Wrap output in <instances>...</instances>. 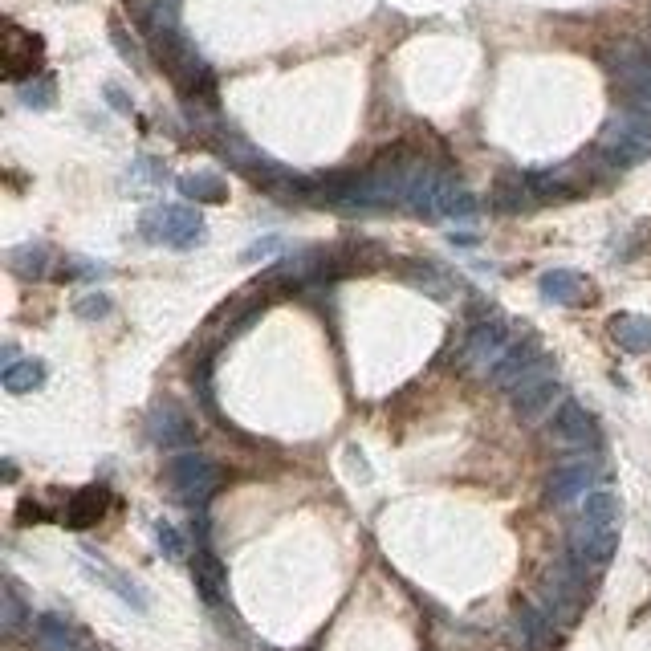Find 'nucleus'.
<instances>
[{
  "instance_id": "obj_1",
  "label": "nucleus",
  "mask_w": 651,
  "mask_h": 651,
  "mask_svg": "<svg viewBox=\"0 0 651 651\" xmlns=\"http://www.w3.org/2000/svg\"><path fill=\"white\" fill-rule=\"evenodd\" d=\"M403 204L411 212H420L428 220H444V216H472L477 212V200H472L460 180L440 167V163H428V159H416L411 163V175H407V192H403Z\"/></svg>"
},
{
  "instance_id": "obj_2",
  "label": "nucleus",
  "mask_w": 651,
  "mask_h": 651,
  "mask_svg": "<svg viewBox=\"0 0 651 651\" xmlns=\"http://www.w3.org/2000/svg\"><path fill=\"white\" fill-rule=\"evenodd\" d=\"M139 232L151 245H171V249H192L204 241V216L188 204H159L151 212H143Z\"/></svg>"
},
{
  "instance_id": "obj_3",
  "label": "nucleus",
  "mask_w": 651,
  "mask_h": 651,
  "mask_svg": "<svg viewBox=\"0 0 651 651\" xmlns=\"http://www.w3.org/2000/svg\"><path fill=\"white\" fill-rule=\"evenodd\" d=\"M599 147L619 167H631V163L651 159V118L643 110L615 114L611 123L603 127V135H599Z\"/></svg>"
},
{
  "instance_id": "obj_4",
  "label": "nucleus",
  "mask_w": 651,
  "mask_h": 651,
  "mask_svg": "<svg viewBox=\"0 0 651 651\" xmlns=\"http://www.w3.org/2000/svg\"><path fill=\"white\" fill-rule=\"evenodd\" d=\"M167 485H171V493L180 497V501L204 505V501L216 493V485H220V468H216L204 452L184 448V452H175V456L167 460Z\"/></svg>"
},
{
  "instance_id": "obj_5",
  "label": "nucleus",
  "mask_w": 651,
  "mask_h": 651,
  "mask_svg": "<svg viewBox=\"0 0 651 651\" xmlns=\"http://www.w3.org/2000/svg\"><path fill=\"white\" fill-rule=\"evenodd\" d=\"M546 367H550V359L542 354L538 338L521 334V338H513V342H509V350L501 354V363H497L489 375H493V383H497V387L513 391L517 383H525L529 375H538V371H546Z\"/></svg>"
},
{
  "instance_id": "obj_6",
  "label": "nucleus",
  "mask_w": 651,
  "mask_h": 651,
  "mask_svg": "<svg viewBox=\"0 0 651 651\" xmlns=\"http://www.w3.org/2000/svg\"><path fill=\"white\" fill-rule=\"evenodd\" d=\"M619 550V525H595V521H578L570 529V558L578 566H607Z\"/></svg>"
},
{
  "instance_id": "obj_7",
  "label": "nucleus",
  "mask_w": 651,
  "mask_h": 651,
  "mask_svg": "<svg viewBox=\"0 0 651 651\" xmlns=\"http://www.w3.org/2000/svg\"><path fill=\"white\" fill-rule=\"evenodd\" d=\"M542 599H546V615L550 619H570L582 603V570L578 562H558L550 574H546V586H542Z\"/></svg>"
},
{
  "instance_id": "obj_8",
  "label": "nucleus",
  "mask_w": 651,
  "mask_h": 651,
  "mask_svg": "<svg viewBox=\"0 0 651 651\" xmlns=\"http://www.w3.org/2000/svg\"><path fill=\"white\" fill-rule=\"evenodd\" d=\"M558 399H562V383H558V375H550V367L538 371V375H529L525 383L513 387V411H517L525 424L542 420Z\"/></svg>"
},
{
  "instance_id": "obj_9",
  "label": "nucleus",
  "mask_w": 651,
  "mask_h": 651,
  "mask_svg": "<svg viewBox=\"0 0 651 651\" xmlns=\"http://www.w3.org/2000/svg\"><path fill=\"white\" fill-rule=\"evenodd\" d=\"M41 37L37 33H29V29H21V25H9L5 29V49H0V62H5V74L13 78V82H29L33 78V70L41 66Z\"/></svg>"
},
{
  "instance_id": "obj_10",
  "label": "nucleus",
  "mask_w": 651,
  "mask_h": 651,
  "mask_svg": "<svg viewBox=\"0 0 651 651\" xmlns=\"http://www.w3.org/2000/svg\"><path fill=\"white\" fill-rule=\"evenodd\" d=\"M509 342H513V334L501 322H481V326L468 330L464 359H468V367H477V371H493L501 363V354L509 350Z\"/></svg>"
},
{
  "instance_id": "obj_11",
  "label": "nucleus",
  "mask_w": 651,
  "mask_h": 651,
  "mask_svg": "<svg viewBox=\"0 0 651 651\" xmlns=\"http://www.w3.org/2000/svg\"><path fill=\"white\" fill-rule=\"evenodd\" d=\"M147 432H151V440H155L159 448H188L192 436H196L192 420L184 416V407H180V403H171V399H163V403L151 411Z\"/></svg>"
},
{
  "instance_id": "obj_12",
  "label": "nucleus",
  "mask_w": 651,
  "mask_h": 651,
  "mask_svg": "<svg viewBox=\"0 0 651 651\" xmlns=\"http://www.w3.org/2000/svg\"><path fill=\"white\" fill-rule=\"evenodd\" d=\"M599 477V464L595 460H570L562 468H554V477H550V501L554 505H570L578 497L590 493V485H595Z\"/></svg>"
},
{
  "instance_id": "obj_13",
  "label": "nucleus",
  "mask_w": 651,
  "mask_h": 651,
  "mask_svg": "<svg viewBox=\"0 0 651 651\" xmlns=\"http://www.w3.org/2000/svg\"><path fill=\"white\" fill-rule=\"evenodd\" d=\"M554 436L562 440V444H595V420H590V411L582 407V403H574V399H566L562 407H558V416H554Z\"/></svg>"
},
{
  "instance_id": "obj_14",
  "label": "nucleus",
  "mask_w": 651,
  "mask_h": 651,
  "mask_svg": "<svg viewBox=\"0 0 651 651\" xmlns=\"http://www.w3.org/2000/svg\"><path fill=\"white\" fill-rule=\"evenodd\" d=\"M538 293H542L546 302H558V306H582V298L590 293V285H586L574 269H550V273H542Z\"/></svg>"
},
{
  "instance_id": "obj_15",
  "label": "nucleus",
  "mask_w": 651,
  "mask_h": 651,
  "mask_svg": "<svg viewBox=\"0 0 651 651\" xmlns=\"http://www.w3.org/2000/svg\"><path fill=\"white\" fill-rule=\"evenodd\" d=\"M607 330H611V338L627 354H651V318H643V314H615Z\"/></svg>"
},
{
  "instance_id": "obj_16",
  "label": "nucleus",
  "mask_w": 651,
  "mask_h": 651,
  "mask_svg": "<svg viewBox=\"0 0 651 651\" xmlns=\"http://www.w3.org/2000/svg\"><path fill=\"white\" fill-rule=\"evenodd\" d=\"M180 196L196 200V204H224L228 200V184L220 180L216 171H192V175H180Z\"/></svg>"
},
{
  "instance_id": "obj_17",
  "label": "nucleus",
  "mask_w": 651,
  "mask_h": 651,
  "mask_svg": "<svg viewBox=\"0 0 651 651\" xmlns=\"http://www.w3.org/2000/svg\"><path fill=\"white\" fill-rule=\"evenodd\" d=\"M196 586H200V595H204V603H220L224 599V586H228V570L220 566V558L204 546L200 554H196Z\"/></svg>"
},
{
  "instance_id": "obj_18",
  "label": "nucleus",
  "mask_w": 651,
  "mask_h": 651,
  "mask_svg": "<svg viewBox=\"0 0 651 651\" xmlns=\"http://www.w3.org/2000/svg\"><path fill=\"white\" fill-rule=\"evenodd\" d=\"M106 505H110V493H106V489H82V493L70 497V505H66V525H70V529H86V525H94V521L106 513Z\"/></svg>"
},
{
  "instance_id": "obj_19",
  "label": "nucleus",
  "mask_w": 651,
  "mask_h": 651,
  "mask_svg": "<svg viewBox=\"0 0 651 651\" xmlns=\"http://www.w3.org/2000/svg\"><path fill=\"white\" fill-rule=\"evenodd\" d=\"M0 383H5L9 395H29L45 383V363L37 359H21V363H9L5 375H0Z\"/></svg>"
},
{
  "instance_id": "obj_20",
  "label": "nucleus",
  "mask_w": 651,
  "mask_h": 651,
  "mask_svg": "<svg viewBox=\"0 0 651 651\" xmlns=\"http://www.w3.org/2000/svg\"><path fill=\"white\" fill-rule=\"evenodd\" d=\"M582 517L595 525H619V497L611 489H590L582 497Z\"/></svg>"
},
{
  "instance_id": "obj_21",
  "label": "nucleus",
  "mask_w": 651,
  "mask_h": 651,
  "mask_svg": "<svg viewBox=\"0 0 651 651\" xmlns=\"http://www.w3.org/2000/svg\"><path fill=\"white\" fill-rule=\"evenodd\" d=\"M9 265L21 273V277H41L45 265H49V249L45 245H21L9 253Z\"/></svg>"
},
{
  "instance_id": "obj_22",
  "label": "nucleus",
  "mask_w": 651,
  "mask_h": 651,
  "mask_svg": "<svg viewBox=\"0 0 651 651\" xmlns=\"http://www.w3.org/2000/svg\"><path fill=\"white\" fill-rule=\"evenodd\" d=\"M37 639L49 647V651H70V631L57 615H41L37 619Z\"/></svg>"
},
{
  "instance_id": "obj_23",
  "label": "nucleus",
  "mask_w": 651,
  "mask_h": 651,
  "mask_svg": "<svg viewBox=\"0 0 651 651\" xmlns=\"http://www.w3.org/2000/svg\"><path fill=\"white\" fill-rule=\"evenodd\" d=\"M94 574H98L102 582H110V586L118 590V599H127V603H131V607H139V611L147 607V599H143V595H139V590H135V582H127L123 574H114L110 566H102V558H98V566H94Z\"/></svg>"
},
{
  "instance_id": "obj_24",
  "label": "nucleus",
  "mask_w": 651,
  "mask_h": 651,
  "mask_svg": "<svg viewBox=\"0 0 651 651\" xmlns=\"http://www.w3.org/2000/svg\"><path fill=\"white\" fill-rule=\"evenodd\" d=\"M155 542H159V550L171 558V562H180L188 550H184V538H180V529H175L171 521H155Z\"/></svg>"
},
{
  "instance_id": "obj_25",
  "label": "nucleus",
  "mask_w": 651,
  "mask_h": 651,
  "mask_svg": "<svg viewBox=\"0 0 651 651\" xmlns=\"http://www.w3.org/2000/svg\"><path fill=\"white\" fill-rule=\"evenodd\" d=\"M21 102L33 106V110L53 106V78H29V82L21 86Z\"/></svg>"
},
{
  "instance_id": "obj_26",
  "label": "nucleus",
  "mask_w": 651,
  "mask_h": 651,
  "mask_svg": "<svg viewBox=\"0 0 651 651\" xmlns=\"http://www.w3.org/2000/svg\"><path fill=\"white\" fill-rule=\"evenodd\" d=\"M114 306H110V298L106 293H86V298L74 306V314L82 318V322H98V318H106Z\"/></svg>"
},
{
  "instance_id": "obj_27",
  "label": "nucleus",
  "mask_w": 651,
  "mask_h": 651,
  "mask_svg": "<svg viewBox=\"0 0 651 651\" xmlns=\"http://www.w3.org/2000/svg\"><path fill=\"white\" fill-rule=\"evenodd\" d=\"M21 623H25V607H21V599H17V590L9 586V590H5V631L17 635Z\"/></svg>"
},
{
  "instance_id": "obj_28",
  "label": "nucleus",
  "mask_w": 651,
  "mask_h": 651,
  "mask_svg": "<svg viewBox=\"0 0 651 651\" xmlns=\"http://www.w3.org/2000/svg\"><path fill=\"white\" fill-rule=\"evenodd\" d=\"M110 37H114V45H118V53L127 57V62L135 66V70H143V57H139V49H135V41L123 33V25H110Z\"/></svg>"
},
{
  "instance_id": "obj_29",
  "label": "nucleus",
  "mask_w": 651,
  "mask_h": 651,
  "mask_svg": "<svg viewBox=\"0 0 651 651\" xmlns=\"http://www.w3.org/2000/svg\"><path fill=\"white\" fill-rule=\"evenodd\" d=\"M281 241H277V236H269V241H257L253 249H245V261H257V257H265V253H273Z\"/></svg>"
},
{
  "instance_id": "obj_30",
  "label": "nucleus",
  "mask_w": 651,
  "mask_h": 651,
  "mask_svg": "<svg viewBox=\"0 0 651 651\" xmlns=\"http://www.w3.org/2000/svg\"><path fill=\"white\" fill-rule=\"evenodd\" d=\"M106 98H110V102H114V106H118V110H131V102H127V98H123V94H118V90H114V86H106Z\"/></svg>"
}]
</instances>
